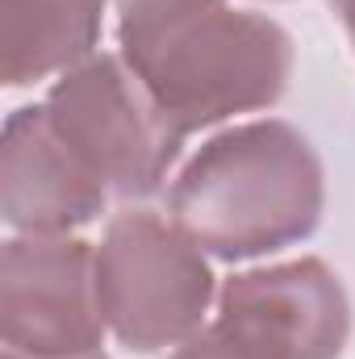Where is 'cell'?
Returning <instances> with one entry per match:
<instances>
[{"label": "cell", "mask_w": 355, "mask_h": 359, "mask_svg": "<svg viewBox=\"0 0 355 359\" xmlns=\"http://www.w3.org/2000/svg\"><path fill=\"white\" fill-rule=\"evenodd\" d=\"M168 359H251V355H247L243 347H234V343L209 322V326H201L192 339H184Z\"/></svg>", "instance_id": "obj_9"}, {"label": "cell", "mask_w": 355, "mask_h": 359, "mask_svg": "<svg viewBox=\"0 0 355 359\" xmlns=\"http://www.w3.org/2000/svg\"><path fill=\"white\" fill-rule=\"evenodd\" d=\"M113 196L51 126L46 104H21L0 130V213L17 234H72Z\"/></svg>", "instance_id": "obj_7"}, {"label": "cell", "mask_w": 355, "mask_h": 359, "mask_svg": "<svg viewBox=\"0 0 355 359\" xmlns=\"http://www.w3.org/2000/svg\"><path fill=\"white\" fill-rule=\"evenodd\" d=\"M213 326L251 359H339L351 339V301L326 259L234 271L217 292Z\"/></svg>", "instance_id": "obj_6"}, {"label": "cell", "mask_w": 355, "mask_h": 359, "mask_svg": "<svg viewBox=\"0 0 355 359\" xmlns=\"http://www.w3.org/2000/svg\"><path fill=\"white\" fill-rule=\"evenodd\" d=\"M105 0H0L4 88H29L96 55Z\"/></svg>", "instance_id": "obj_8"}, {"label": "cell", "mask_w": 355, "mask_h": 359, "mask_svg": "<svg viewBox=\"0 0 355 359\" xmlns=\"http://www.w3.org/2000/svg\"><path fill=\"white\" fill-rule=\"evenodd\" d=\"M168 213L222 264L264 259L322 226L326 172L297 126L280 117L243 121L201 142L172 180Z\"/></svg>", "instance_id": "obj_2"}, {"label": "cell", "mask_w": 355, "mask_h": 359, "mask_svg": "<svg viewBox=\"0 0 355 359\" xmlns=\"http://www.w3.org/2000/svg\"><path fill=\"white\" fill-rule=\"evenodd\" d=\"M96 292V243L17 234L0 251L4 359H109Z\"/></svg>", "instance_id": "obj_5"}, {"label": "cell", "mask_w": 355, "mask_h": 359, "mask_svg": "<svg viewBox=\"0 0 355 359\" xmlns=\"http://www.w3.org/2000/svg\"><path fill=\"white\" fill-rule=\"evenodd\" d=\"M46 113L67 151L117 201L155 196L184 151V130L159 109L121 55H92L46 92Z\"/></svg>", "instance_id": "obj_4"}, {"label": "cell", "mask_w": 355, "mask_h": 359, "mask_svg": "<svg viewBox=\"0 0 355 359\" xmlns=\"http://www.w3.org/2000/svg\"><path fill=\"white\" fill-rule=\"evenodd\" d=\"M117 46L184 134L280 104L297 67L288 29L230 0H117Z\"/></svg>", "instance_id": "obj_1"}, {"label": "cell", "mask_w": 355, "mask_h": 359, "mask_svg": "<svg viewBox=\"0 0 355 359\" xmlns=\"http://www.w3.org/2000/svg\"><path fill=\"white\" fill-rule=\"evenodd\" d=\"M96 292L113 339L134 355H155L205 326L213 268L172 217L126 209L96 243Z\"/></svg>", "instance_id": "obj_3"}, {"label": "cell", "mask_w": 355, "mask_h": 359, "mask_svg": "<svg viewBox=\"0 0 355 359\" xmlns=\"http://www.w3.org/2000/svg\"><path fill=\"white\" fill-rule=\"evenodd\" d=\"M330 13L343 25V34H347V42H351V50H355V0H330Z\"/></svg>", "instance_id": "obj_10"}]
</instances>
